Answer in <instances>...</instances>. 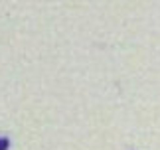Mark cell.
<instances>
[{
  "mask_svg": "<svg viewBox=\"0 0 160 150\" xmlns=\"http://www.w3.org/2000/svg\"><path fill=\"white\" fill-rule=\"evenodd\" d=\"M8 144H10L8 138H0V150H6V148H8Z\"/></svg>",
  "mask_w": 160,
  "mask_h": 150,
  "instance_id": "obj_1",
  "label": "cell"
}]
</instances>
